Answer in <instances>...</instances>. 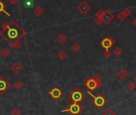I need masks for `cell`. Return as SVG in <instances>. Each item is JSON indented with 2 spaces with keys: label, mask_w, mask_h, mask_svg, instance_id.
I'll list each match as a JSON object with an SVG mask.
<instances>
[{
  "label": "cell",
  "mask_w": 136,
  "mask_h": 115,
  "mask_svg": "<svg viewBox=\"0 0 136 115\" xmlns=\"http://www.w3.org/2000/svg\"><path fill=\"white\" fill-rule=\"evenodd\" d=\"M32 4H33L32 1H30V0H27V1H26V6H27L28 7H31Z\"/></svg>",
  "instance_id": "obj_24"
},
{
  "label": "cell",
  "mask_w": 136,
  "mask_h": 115,
  "mask_svg": "<svg viewBox=\"0 0 136 115\" xmlns=\"http://www.w3.org/2000/svg\"><path fill=\"white\" fill-rule=\"evenodd\" d=\"M92 78L95 79V82H97L100 86H102V78H101L100 75H99V74H94Z\"/></svg>",
  "instance_id": "obj_16"
},
{
  "label": "cell",
  "mask_w": 136,
  "mask_h": 115,
  "mask_svg": "<svg viewBox=\"0 0 136 115\" xmlns=\"http://www.w3.org/2000/svg\"><path fill=\"white\" fill-rule=\"evenodd\" d=\"M104 13H105V11L99 10L97 12H96L95 16L97 17V18H101V19H103V15H104Z\"/></svg>",
  "instance_id": "obj_19"
},
{
  "label": "cell",
  "mask_w": 136,
  "mask_h": 115,
  "mask_svg": "<svg viewBox=\"0 0 136 115\" xmlns=\"http://www.w3.org/2000/svg\"><path fill=\"white\" fill-rule=\"evenodd\" d=\"M23 34L24 32L23 30L19 28L18 26L13 24H10L7 26V30L3 32V36L12 45H15L23 36Z\"/></svg>",
  "instance_id": "obj_1"
},
{
  "label": "cell",
  "mask_w": 136,
  "mask_h": 115,
  "mask_svg": "<svg viewBox=\"0 0 136 115\" xmlns=\"http://www.w3.org/2000/svg\"><path fill=\"white\" fill-rule=\"evenodd\" d=\"M71 50L74 51V52H78V51H80L82 50V46L79 43H78V42H75V43H74L72 46H71Z\"/></svg>",
  "instance_id": "obj_13"
},
{
  "label": "cell",
  "mask_w": 136,
  "mask_h": 115,
  "mask_svg": "<svg viewBox=\"0 0 136 115\" xmlns=\"http://www.w3.org/2000/svg\"><path fill=\"white\" fill-rule=\"evenodd\" d=\"M82 105L78 102H71L68 106L62 110V113L67 112L70 115H80L83 111Z\"/></svg>",
  "instance_id": "obj_4"
},
{
  "label": "cell",
  "mask_w": 136,
  "mask_h": 115,
  "mask_svg": "<svg viewBox=\"0 0 136 115\" xmlns=\"http://www.w3.org/2000/svg\"><path fill=\"white\" fill-rule=\"evenodd\" d=\"M113 54L116 57H120L122 54H123V50H122L120 47H116V48L114 49Z\"/></svg>",
  "instance_id": "obj_12"
},
{
  "label": "cell",
  "mask_w": 136,
  "mask_h": 115,
  "mask_svg": "<svg viewBox=\"0 0 136 115\" xmlns=\"http://www.w3.org/2000/svg\"><path fill=\"white\" fill-rule=\"evenodd\" d=\"M83 85H84V86L86 87L87 89L89 90V91H95L96 89L101 87L92 77L87 79V80L83 83Z\"/></svg>",
  "instance_id": "obj_6"
},
{
  "label": "cell",
  "mask_w": 136,
  "mask_h": 115,
  "mask_svg": "<svg viewBox=\"0 0 136 115\" xmlns=\"http://www.w3.org/2000/svg\"><path fill=\"white\" fill-rule=\"evenodd\" d=\"M103 115H116V113L112 109H108L103 113Z\"/></svg>",
  "instance_id": "obj_17"
},
{
  "label": "cell",
  "mask_w": 136,
  "mask_h": 115,
  "mask_svg": "<svg viewBox=\"0 0 136 115\" xmlns=\"http://www.w3.org/2000/svg\"><path fill=\"white\" fill-rule=\"evenodd\" d=\"M126 18H127V16L125 15V13L123 12V11H120V12L118 14V15H117V19L119 20V21H121V22L124 21V20L126 19Z\"/></svg>",
  "instance_id": "obj_15"
},
{
  "label": "cell",
  "mask_w": 136,
  "mask_h": 115,
  "mask_svg": "<svg viewBox=\"0 0 136 115\" xmlns=\"http://www.w3.org/2000/svg\"><path fill=\"white\" fill-rule=\"evenodd\" d=\"M35 13L38 15H41L42 13H43V10L42 8H40V7H38L37 9H36V11H35Z\"/></svg>",
  "instance_id": "obj_22"
},
{
  "label": "cell",
  "mask_w": 136,
  "mask_h": 115,
  "mask_svg": "<svg viewBox=\"0 0 136 115\" xmlns=\"http://www.w3.org/2000/svg\"><path fill=\"white\" fill-rule=\"evenodd\" d=\"M49 94L52 97V98H54L55 100H58L61 98V96L63 95V92L59 87H54L50 92Z\"/></svg>",
  "instance_id": "obj_8"
},
{
  "label": "cell",
  "mask_w": 136,
  "mask_h": 115,
  "mask_svg": "<svg viewBox=\"0 0 136 115\" xmlns=\"http://www.w3.org/2000/svg\"><path fill=\"white\" fill-rule=\"evenodd\" d=\"M87 94L92 97L91 102L98 109H103L108 102V100L105 98L104 95L103 94H101V93H99V94H98L97 95H95V94H92L90 91L88 90Z\"/></svg>",
  "instance_id": "obj_3"
},
{
  "label": "cell",
  "mask_w": 136,
  "mask_h": 115,
  "mask_svg": "<svg viewBox=\"0 0 136 115\" xmlns=\"http://www.w3.org/2000/svg\"><path fill=\"white\" fill-rule=\"evenodd\" d=\"M67 40H68V38L67 37V35H66L65 34H63V33H61L59 36L57 37V41H58V42L59 44H61V45L64 44Z\"/></svg>",
  "instance_id": "obj_11"
},
{
  "label": "cell",
  "mask_w": 136,
  "mask_h": 115,
  "mask_svg": "<svg viewBox=\"0 0 136 115\" xmlns=\"http://www.w3.org/2000/svg\"><path fill=\"white\" fill-rule=\"evenodd\" d=\"M90 10V6L86 2L82 1L79 5L78 6V11H79L82 15H85Z\"/></svg>",
  "instance_id": "obj_9"
},
{
  "label": "cell",
  "mask_w": 136,
  "mask_h": 115,
  "mask_svg": "<svg viewBox=\"0 0 136 115\" xmlns=\"http://www.w3.org/2000/svg\"><path fill=\"white\" fill-rule=\"evenodd\" d=\"M4 11V5L3 4V3L0 2V12Z\"/></svg>",
  "instance_id": "obj_25"
},
{
  "label": "cell",
  "mask_w": 136,
  "mask_h": 115,
  "mask_svg": "<svg viewBox=\"0 0 136 115\" xmlns=\"http://www.w3.org/2000/svg\"><path fill=\"white\" fill-rule=\"evenodd\" d=\"M123 12L125 13V15L128 17V16H130V13H131V11H130V10L129 8H126L125 10H123Z\"/></svg>",
  "instance_id": "obj_23"
},
{
  "label": "cell",
  "mask_w": 136,
  "mask_h": 115,
  "mask_svg": "<svg viewBox=\"0 0 136 115\" xmlns=\"http://www.w3.org/2000/svg\"><path fill=\"white\" fill-rule=\"evenodd\" d=\"M127 88H128V90H130V91H133L136 89V84L133 82H131L128 84V86H127Z\"/></svg>",
  "instance_id": "obj_18"
},
{
  "label": "cell",
  "mask_w": 136,
  "mask_h": 115,
  "mask_svg": "<svg viewBox=\"0 0 136 115\" xmlns=\"http://www.w3.org/2000/svg\"><path fill=\"white\" fill-rule=\"evenodd\" d=\"M67 98L71 101V102H78L80 103L82 101L87 98V96L84 94L80 88L75 87L67 94Z\"/></svg>",
  "instance_id": "obj_2"
},
{
  "label": "cell",
  "mask_w": 136,
  "mask_h": 115,
  "mask_svg": "<svg viewBox=\"0 0 136 115\" xmlns=\"http://www.w3.org/2000/svg\"><path fill=\"white\" fill-rule=\"evenodd\" d=\"M58 59H59V60H65L66 59V57H67V53H66L65 51H63V50H60L59 53H58Z\"/></svg>",
  "instance_id": "obj_14"
},
{
  "label": "cell",
  "mask_w": 136,
  "mask_h": 115,
  "mask_svg": "<svg viewBox=\"0 0 136 115\" xmlns=\"http://www.w3.org/2000/svg\"><path fill=\"white\" fill-rule=\"evenodd\" d=\"M114 18H115V15L110 11V10H108V9L105 10L104 15L103 17V21L105 24H109L114 19Z\"/></svg>",
  "instance_id": "obj_7"
},
{
  "label": "cell",
  "mask_w": 136,
  "mask_h": 115,
  "mask_svg": "<svg viewBox=\"0 0 136 115\" xmlns=\"http://www.w3.org/2000/svg\"><path fill=\"white\" fill-rule=\"evenodd\" d=\"M134 82L136 84V75H135V76L134 77Z\"/></svg>",
  "instance_id": "obj_27"
},
{
  "label": "cell",
  "mask_w": 136,
  "mask_h": 115,
  "mask_svg": "<svg viewBox=\"0 0 136 115\" xmlns=\"http://www.w3.org/2000/svg\"><path fill=\"white\" fill-rule=\"evenodd\" d=\"M103 56L105 57V59H108V57H110L111 56V53L110 50H105L103 52Z\"/></svg>",
  "instance_id": "obj_21"
},
{
  "label": "cell",
  "mask_w": 136,
  "mask_h": 115,
  "mask_svg": "<svg viewBox=\"0 0 136 115\" xmlns=\"http://www.w3.org/2000/svg\"><path fill=\"white\" fill-rule=\"evenodd\" d=\"M116 76L119 79H121V80H125V79L129 76V73L126 69L122 68L116 73Z\"/></svg>",
  "instance_id": "obj_10"
},
{
  "label": "cell",
  "mask_w": 136,
  "mask_h": 115,
  "mask_svg": "<svg viewBox=\"0 0 136 115\" xmlns=\"http://www.w3.org/2000/svg\"><path fill=\"white\" fill-rule=\"evenodd\" d=\"M94 23L95 24H97V25H101L103 23V19H101V18H97V17H96L95 19H94Z\"/></svg>",
  "instance_id": "obj_20"
},
{
  "label": "cell",
  "mask_w": 136,
  "mask_h": 115,
  "mask_svg": "<svg viewBox=\"0 0 136 115\" xmlns=\"http://www.w3.org/2000/svg\"><path fill=\"white\" fill-rule=\"evenodd\" d=\"M115 40L111 37H106L101 41V46L106 50H109L115 44Z\"/></svg>",
  "instance_id": "obj_5"
},
{
  "label": "cell",
  "mask_w": 136,
  "mask_h": 115,
  "mask_svg": "<svg viewBox=\"0 0 136 115\" xmlns=\"http://www.w3.org/2000/svg\"><path fill=\"white\" fill-rule=\"evenodd\" d=\"M133 25L135 26V27H136V18H135V19L133 20Z\"/></svg>",
  "instance_id": "obj_26"
}]
</instances>
